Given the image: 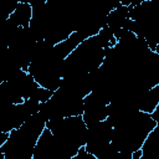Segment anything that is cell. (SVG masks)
<instances>
[{
    "instance_id": "cell-1",
    "label": "cell",
    "mask_w": 159,
    "mask_h": 159,
    "mask_svg": "<svg viewBox=\"0 0 159 159\" xmlns=\"http://www.w3.org/2000/svg\"><path fill=\"white\" fill-rule=\"evenodd\" d=\"M45 128L46 120L37 112L22 125L11 130L0 149L4 159H32L35 147Z\"/></svg>"
},
{
    "instance_id": "cell-2",
    "label": "cell",
    "mask_w": 159,
    "mask_h": 159,
    "mask_svg": "<svg viewBox=\"0 0 159 159\" xmlns=\"http://www.w3.org/2000/svg\"><path fill=\"white\" fill-rule=\"evenodd\" d=\"M46 128L73 157L84 147L87 125L81 116L66 117L46 122Z\"/></svg>"
},
{
    "instance_id": "cell-3",
    "label": "cell",
    "mask_w": 159,
    "mask_h": 159,
    "mask_svg": "<svg viewBox=\"0 0 159 159\" xmlns=\"http://www.w3.org/2000/svg\"><path fill=\"white\" fill-rule=\"evenodd\" d=\"M40 106L30 99L20 104L0 103V132L9 134L11 130L19 128L40 111Z\"/></svg>"
},
{
    "instance_id": "cell-4",
    "label": "cell",
    "mask_w": 159,
    "mask_h": 159,
    "mask_svg": "<svg viewBox=\"0 0 159 159\" xmlns=\"http://www.w3.org/2000/svg\"><path fill=\"white\" fill-rule=\"evenodd\" d=\"M112 140V124L108 119L87 127L84 150L96 158L102 154L109 145Z\"/></svg>"
},
{
    "instance_id": "cell-5",
    "label": "cell",
    "mask_w": 159,
    "mask_h": 159,
    "mask_svg": "<svg viewBox=\"0 0 159 159\" xmlns=\"http://www.w3.org/2000/svg\"><path fill=\"white\" fill-rule=\"evenodd\" d=\"M87 127L103 122L108 117V104L94 93H88L83 99V111L81 114Z\"/></svg>"
},
{
    "instance_id": "cell-6",
    "label": "cell",
    "mask_w": 159,
    "mask_h": 159,
    "mask_svg": "<svg viewBox=\"0 0 159 159\" xmlns=\"http://www.w3.org/2000/svg\"><path fill=\"white\" fill-rule=\"evenodd\" d=\"M32 17V7L26 0L17 1L14 11L7 16V21L15 27H29Z\"/></svg>"
},
{
    "instance_id": "cell-7",
    "label": "cell",
    "mask_w": 159,
    "mask_h": 159,
    "mask_svg": "<svg viewBox=\"0 0 159 159\" xmlns=\"http://www.w3.org/2000/svg\"><path fill=\"white\" fill-rule=\"evenodd\" d=\"M97 159H132V154L119 152L111 144L102 154L97 157Z\"/></svg>"
},
{
    "instance_id": "cell-8",
    "label": "cell",
    "mask_w": 159,
    "mask_h": 159,
    "mask_svg": "<svg viewBox=\"0 0 159 159\" xmlns=\"http://www.w3.org/2000/svg\"><path fill=\"white\" fill-rule=\"evenodd\" d=\"M71 159H97V158H96L94 155L87 153V152L84 150V148H81Z\"/></svg>"
},
{
    "instance_id": "cell-9",
    "label": "cell",
    "mask_w": 159,
    "mask_h": 159,
    "mask_svg": "<svg viewBox=\"0 0 159 159\" xmlns=\"http://www.w3.org/2000/svg\"><path fill=\"white\" fill-rule=\"evenodd\" d=\"M7 135H9V134H6V133H1V132H0V149H1V147L4 145V143L6 142Z\"/></svg>"
},
{
    "instance_id": "cell-10",
    "label": "cell",
    "mask_w": 159,
    "mask_h": 159,
    "mask_svg": "<svg viewBox=\"0 0 159 159\" xmlns=\"http://www.w3.org/2000/svg\"><path fill=\"white\" fill-rule=\"evenodd\" d=\"M0 159H4V155H2L1 153H0Z\"/></svg>"
}]
</instances>
